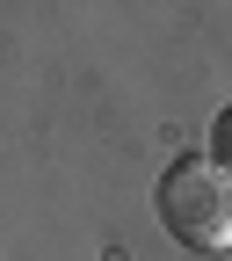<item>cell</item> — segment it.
<instances>
[{
    "mask_svg": "<svg viewBox=\"0 0 232 261\" xmlns=\"http://www.w3.org/2000/svg\"><path fill=\"white\" fill-rule=\"evenodd\" d=\"M152 211L167 225V240L196 254H232V167H218L211 152L174 160L152 189Z\"/></svg>",
    "mask_w": 232,
    "mask_h": 261,
    "instance_id": "6da1fadb",
    "label": "cell"
},
{
    "mask_svg": "<svg viewBox=\"0 0 232 261\" xmlns=\"http://www.w3.org/2000/svg\"><path fill=\"white\" fill-rule=\"evenodd\" d=\"M211 160L232 167V109H218V123H211Z\"/></svg>",
    "mask_w": 232,
    "mask_h": 261,
    "instance_id": "7a4b0ae2",
    "label": "cell"
}]
</instances>
